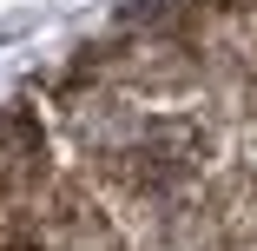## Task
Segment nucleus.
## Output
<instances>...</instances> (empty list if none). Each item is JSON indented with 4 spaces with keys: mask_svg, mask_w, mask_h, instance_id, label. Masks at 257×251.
<instances>
[{
    "mask_svg": "<svg viewBox=\"0 0 257 251\" xmlns=\"http://www.w3.org/2000/svg\"><path fill=\"white\" fill-rule=\"evenodd\" d=\"M33 251H119V231L86 192L60 185L46 198V212L33 218Z\"/></svg>",
    "mask_w": 257,
    "mask_h": 251,
    "instance_id": "obj_1",
    "label": "nucleus"
},
{
    "mask_svg": "<svg viewBox=\"0 0 257 251\" xmlns=\"http://www.w3.org/2000/svg\"><path fill=\"white\" fill-rule=\"evenodd\" d=\"M40 172H46V132H40L33 113L7 106V113H0V198L20 192V185H33Z\"/></svg>",
    "mask_w": 257,
    "mask_h": 251,
    "instance_id": "obj_3",
    "label": "nucleus"
},
{
    "mask_svg": "<svg viewBox=\"0 0 257 251\" xmlns=\"http://www.w3.org/2000/svg\"><path fill=\"white\" fill-rule=\"evenodd\" d=\"M152 251H231V225L204 198H172V212L152 231Z\"/></svg>",
    "mask_w": 257,
    "mask_h": 251,
    "instance_id": "obj_2",
    "label": "nucleus"
}]
</instances>
